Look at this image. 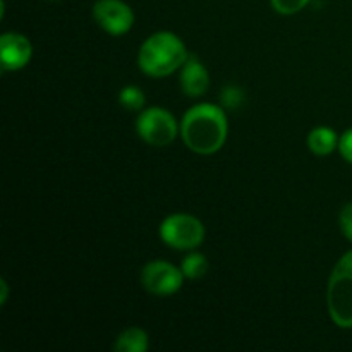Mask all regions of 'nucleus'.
I'll use <instances>...</instances> for the list:
<instances>
[{
  "mask_svg": "<svg viewBox=\"0 0 352 352\" xmlns=\"http://www.w3.org/2000/svg\"><path fill=\"white\" fill-rule=\"evenodd\" d=\"M182 140L189 150L212 155L223 146L227 138V119L220 107L201 103L192 107L182 119Z\"/></svg>",
  "mask_w": 352,
  "mask_h": 352,
  "instance_id": "nucleus-1",
  "label": "nucleus"
},
{
  "mask_svg": "<svg viewBox=\"0 0 352 352\" xmlns=\"http://www.w3.org/2000/svg\"><path fill=\"white\" fill-rule=\"evenodd\" d=\"M181 270L184 274V277L188 278H201L205 277L206 272H208V261L203 254L192 253L182 260Z\"/></svg>",
  "mask_w": 352,
  "mask_h": 352,
  "instance_id": "nucleus-12",
  "label": "nucleus"
},
{
  "mask_svg": "<svg viewBox=\"0 0 352 352\" xmlns=\"http://www.w3.org/2000/svg\"><path fill=\"white\" fill-rule=\"evenodd\" d=\"M93 17L110 34L127 33L133 28L134 14L122 0H98L93 6Z\"/></svg>",
  "mask_w": 352,
  "mask_h": 352,
  "instance_id": "nucleus-7",
  "label": "nucleus"
},
{
  "mask_svg": "<svg viewBox=\"0 0 352 352\" xmlns=\"http://www.w3.org/2000/svg\"><path fill=\"white\" fill-rule=\"evenodd\" d=\"M31 43L19 33H6L0 38V64L3 71H17L31 58Z\"/></svg>",
  "mask_w": 352,
  "mask_h": 352,
  "instance_id": "nucleus-8",
  "label": "nucleus"
},
{
  "mask_svg": "<svg viewBox=\"0 0 352 352\" xmlns=\"http://www.w3.org/2000/svg\"><path fill=\"white\" fill-rule=\"evenodd\" d=\"M339 150L342 157L346 158L349 164H352V127L344 133V136L339 141Z\"/></svg>",
  "mask_w": 352,
  "mask_h": 352,
  "instance_id": "nucleus-16",
  "label": "nucleus"
},
{
  "mask_svg": "<svg viewBox=\"0 0 352 352\" xmlns=\"http://www.w3.org/2000/svg\"><path fill=\"white\" fill-rule=\"evenodd\" d=\"M188 57L184 43L174 33L160 31L144 41L138 64L144 74L151 78H164L182 67Z\"/></svg>",
  "mask_w": 352,
  "mask_h": 352,
  "instance_id": "nucleus-2",
  "label": "nucleus"
},
{
  "mask_svg": "<svg viewBox=\"0 0 352 352\" xmlns=\"http://www.w3.org/2000/svg\"><path fill=\"white\" fill-rule=\"evenodd\" d=\"M138 134L151 146H167L177 136V122L167 110L151 107L144 110L136 122Z\"/></svg>",
  "mask_w": 352,
  "mask_h": 352,
  "instance_id": "nucleus-5",
  "label": "nucleus"
},
{
  "mask_svg": "<svg viewBox=\"0 0 352 352\" xmlns=\"http://www.w3.org/2000/svg\"><path fill=\"white\" fill-rule=\"evenodd\" d=\"M0 287H2V296H0V302H6V299H7V284L6 282H0Z\"/></svg>",
  "mask_w": 352,
  "mask_h": 352,
  "instance_id": "nucleus-18",
  "label": "nucleus"
},
{
  "mask_svg": "<svg viewBox=\"0 0 352 352\" xmlns=\"http://www.w3.org/2000/svg\"><path fill=\"white\" fill-rule=\"evenodd\" d=\"M208 72L196 55H189L182 65L181 86L188 96H201L208 88Z\"/></svg>",
  "mask_w": 352,
  "mask_h": 352,
  "instance_id": "nucleus-9",
  "label": "nucleus"
},
{
  "mask_svg": "<svg viewBox=\"0 0 352 352\" xmlns=\"http://www.w3.org/2000/svg\"><path fill=\"white\" fill-rule=\"evenodd\" d=\"M327 305L333 323L340 329H352V251L336 265L327 291Z\"/></svg>",
  "mask_w": 352,
  "mask_h": 352,
  "instance_id": "nucleus-3",
  "label": "nucleus"
},
{
  "mask_svg": "<svg viewBox=\"0 0 352 352\" xmlns=\"http://www.w3.org/2000/svg\"><path fill=\"white\" fill-rule=\"evenodd\" d=\"M144 98L143 91L136 86H127V88H122L119 93V103L127 110H141L144 107Z\"/></svg>",
  "mask_w": 352,
  "mask_h": 352,
  "instance_id": "nucleus-13",
  "label": "nucleus"
},
{
  "mask_svg": "<svg viewBox=\"0 0 352 352\" xmlns=\"http://www.w3.org/2000/svg\"><path fill=\"white\" fill-rule=\"evenodd\" d=\"M270 2L277 12L289 16V14H296L305 9L309 0H270Z\"/></svg>",
  "mask_w": 352,
  "mask_h": 352,
  "instance_id": "nucleus-14",
  "label": "nucleus"
},
{
  "mask_svg": "<svg viewBox=\"0 0 352 352\" xmlns=\"http://www.w3.org/2000/svg\"><path fill=\"white\" fill-rule=\"evenodd\" d=\"M113 349L117 352H144L148 349V336L141 329H127L117 337Z\"/></svg>",
  "mask_w": 352,
  "mask_h": 352,
  "instance_id": "nucleus-11",
  "label": "nucleus"
},
{
  "mask_svg": "<svg viewBox=\"0 0 352 352\" xmlns=\"http://www.w3.org/2000/svg\"><path fill=\"white\" fill-rule=\"evenodd\" d=\"M340 229H342V234L347 237V239L352 243V203H347L342 208L339 217Z\"/></svg>",
  "mask_w": 352,
  "mask_h": 352,
  "instance_id": "nucleus-15",
  "label": "nucleus"
},
{
  "mask_svg": "<svg viewBox=\"0 0 352 352\" xmlns=\"http://www.w3.org/2000/svg\"><path fill=\"white\" fill-rule=\"evenodd\" d=\"M182 270L167 261H151L141 272V282L148 292L155 296H170L182 285Z\"/></svg>",
  "mask_w": 352,
  "mask_h": 352,
  "instance_id": "nucleus-6",
  "label": "nucleus"
},
{
  "mask_svg": "<svg viewBox=\"0 0 352 352\" xmlns=\"http://www.w3.org/2000/svg\"><path fill=\"white\" fill-rule=\"evenodd\" d=\"M160 237L175 250H195L205 239V227L196 217L175 213L162 222Z\"/></svg>",
  "mask_w": 352,
  "mask_h": 352,
  "instance_id": "nucleus-4",
  "label": "nucleus"
},
{
  "mask_svg": "<svg viewBox=\"0 0 352 352\" xmlns=\"http://www.w3.org/2000/svg\"><path fill=\"white\" fill-rule=\"evenodd\" d=\"M339 141H337L336 131L330 127H316L309 133L308 136V146L313 153L325 157L330 155L337 148Z\"/></svg>",
  "mask_w": 352,
  "mask_h": 352,
  "instance_id": "nucleus-10",
  "label": "nucleus"
},
{
  "mask_svg": "<svg viewBox=\"0 0 352 352\" xmlns=\"http://www.w3.org/2000/svg\"><path fill=\"white\" fill-rule=\"evenodd\" d=\"M222 102L226 103L227 107H237L243 102V93L237 88H227L222 95Z\"/></svg>",
  "mask_w": 352,
  "mask_h": 352,
  "instance_id": "nucleus-17",
  "label": "nucleus"
}]
</instances>
